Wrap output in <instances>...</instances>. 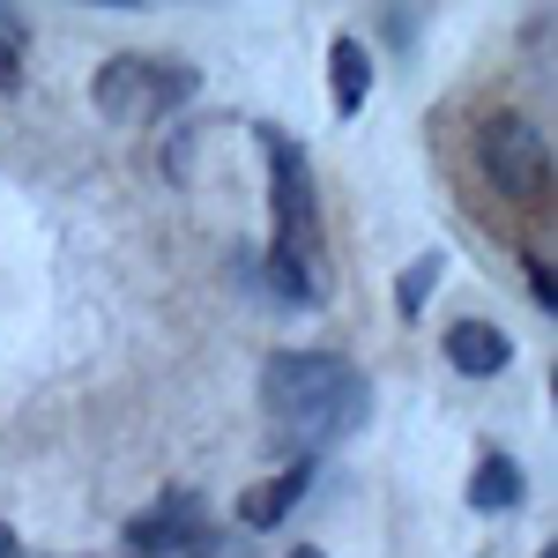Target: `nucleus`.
I'll list each match as a JSON object with an SVG mask.
<instances>
[{
    "label": "nucleus",
    "mask_w": 558,
    "mask_h": 558,
    "mask_svg": "<svg viewBox=\"0 0 558 558\" xmlns=\"http://www.w3.org/2000/svg\"><path fill=\"white\" fill-rule=\"evenodd\" d=\"M260 402L299 447H336L373 417V380L336 350H276L260 365Z\"/></svg>",
    "instance_id": "1"
},
{
    "label": "nucleus",
    "mask_w": 558,
    "mask_h": 558,
    "mask_svg": "<svg viewBox=\"0 0 558 558\" xmlns=\"http://www.w3.org/2000/svg\"><path fill=\"white\" fill-rule=\"evenodd\" d=\"M202 89V75L186 60H149V52H112L97 75H89V105L112 120V128H149L165 120L172 105H186Z\"/></svg>",
    "instance_id": "2"
},
{
    "label": "nucleus",
    "mask_w": 558,
    "mask_h": 558,
    "mask_svg": "<svg viewBox=\"0 0 558 558\" xmlns=\"http://www.w3.org/2000/svg\"><path fill=\"white\" fill-rule=\"evenodd\" d=\"M260 149H268V172H276V254H268V260L320 276V209H313L305 149H299V142H283L276 128L260 134ZM320 283H328V276H320Z\"/></svg>",
    "instance_id": "3"
},
{
    "label": "nucleus",
    "mask_w": 558,
    "mask_h": 558,
    "mask_svg": "<svg viewBox=\"0 0 558 558\" xmlns=\"http://www.w3.org/2000/svg\"><path fill=\"white\" fill-rule=\"evenodd\" d=\"M476 165H484V179L499 194L521 202V194H544L551 186V142H544V128L529 112H492L476 128Z\"/></svg>",
    "instance_id": "4"
},
{
    "label": "nucleus",
    "mask_w": 558,
    "mask_h": 558,
    "mask_svg": "<svg viewBox=\"0 0 558 558\" xmlns=\"http://www.w3.org/2000/svg\"><path fill=\"white\" fill-rule=\"evenodd\" d=\"M128 544L134 551H194V544H209L202 536V499L194 492H179V499H165V507H149V514L128 521Z\"/></svg>",
    "instance_id": "5"
},
{
    "label": "nucleus",
    "mask_w": 558,
    "mask_h": 558,
    "mask_svg": "<svg viewBox=\"0 0 558 558\" xmlns=\"http://www.w3.org/2000/svg\"><path fill=\"white\" fill-rule=\"evenodd\" d=\"M447 357H454V373L492 380V373H507V365H514V343H507L492 320H454V328H447Z\"/></svg>",
    "instance_id": "6"
},
{
    "label": "nucleus",
    "mask_w": 558,
    "mask_h": 558,
    "mask_svg": "<svg viewBox=\"0 0 558 558\" xmlns=\"http://www.w3.org/2000/svg\"><path fill=\"white\" fill-rule=\"evenodd\" d=\"M328 97H336L343 120L365 112V97H373V52H365V45H350V38L328 45Z\"/></svg>",
    "instance_id": "7"
},
{
    "label": "nucleus",
    "mask_w": 558,
    "mask_h": 558,
    "mask_svg": "<svg viewBox=\"0 0 558 558\" xmlns=\"http://www.w3.org/2000/svg\"><path fill=\"white\" fill-rule=\"evenodd\" d=\"M305 476H313V470L299 462V470H283V476H268V484H254V492L239 499V521H246V529H276V521H283V514L305 499Z\"/></svg>",
    "instance_id": "8"
},
{
    "label": "nucleus",
    "mask_w": 558,
    "mask_h": 558,
    "mask_svg": "<svg viewBox=\"0 0 558 558\" xmlns=\"http://www.w3.org/2000/svg\"><path fill=\"white\" fill-rule=\"evenodd\" d=\"M470 507H476V514H514V507H521V462L484 454L476 476H470Z\"/></svg>",
    "instance_id": "9"
},
{
    "label": "nucleus",
    "mask_w": 558,
    "mask_h": 558,
    "mask_svg": "<svg viewBox=\"0 0 558 558\" xmlns=\"http://www.w3.org/2000/svg\"><path fill=\"white\" fill-rule=\"evenodd\" d=\"M439 268H447L439 254H425L417 268H402V283H395V305H402V313H417V305L432 299V283H439Z\"/></svg>",
    "instance_id": "10"
},
{
    "label": "nucleus",
    "mask_w": 558,
    "mask_h": 558,
    "mask_svg": "<svg viewBox=\"0 0 558 558\" xmlns=\"http://www.w3.org/2000/svg\"><path fill=\"white\" fill-rule=\"evenodd\" d=\"M529 291H536V305L551 313V268H544V260H529Z\"/></svg>",
    "instance_id": "11"
},
{
    "label": "nucleus",
    "mask_w": 558,
    "mask_h": 558,
    "mask_svg": "<svg viewBox=\"0 0 558 558\" xmlns=\"http://www.w3.org/2000/svg\"><path fill=\"white\" fill-rule=\"evenodd\" d=\"M0 558H23V551H15V536H8V529H0Z\"/></svg>",
    "instance_id": "12"
},
{
    "label": "nucleus",
    "mask_w": 558,
    "mask_h": 558,
    "mask_svg": "<svg viewBox=\"0 0 558 558\" xmlns=\"http://www.w3.org/2000/svg\"><path fill=\"white\" fill-rule=\"evenodd\" d=\"M291 558H328V551H313V544H291Z\"/></svg>",
    "instance_id": "13"
},
{
    "label": "nucleus",
    "mask_w": 558,
    "mask_h": 558,
    "mask_svg": "<svg viewBox=\"0 0 558 558\" xmlns=\"http://www.w3.org/2000/svg\"><path fill=\"white\" fill-rule=\"evenodd\" d=\"M544 558H551V551H544Z\"/></svg>",
    "instance_id": "14"
}]
</instances>
